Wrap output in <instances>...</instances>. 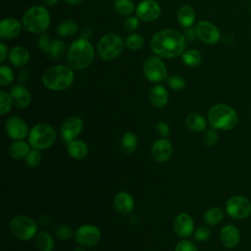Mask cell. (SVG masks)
<instances>
[{
    "label": "cell",
    "instance_id": "f1b7e54d",
    "mask_svg": "<svg viewBox=\"0 0 251 251\" xmlns=\"http://www.w3.org/2000/svg\"><path fill=\"white\" fill-rule=\"evenodd\" d=\"M137 144L138 138L133 132L127 131L123 134L121 138V147L126 154L133 153L137 148Z\"/></svg>",
    "mask_w": 251,
    "mask_h": 251
},
{
    "label": "cell",
    "instance_id": "74e56055",
    "mask_svg": "<svg viewBox=\"0 0 251 251\" xmlns=\"http://www.w3.org/2000/svg\"><path fill=\"white\" fill-rule=\"evenodd\" d=\"M42 156L38 149H31L25 157V163L29 168H36L41 162Z\"/></svg>",
    "mask_w": 251,
    "mask_h": 251
},
{
    "label": "cell",
    "instance_id": "816d5d0a",
    "mask_svg": "<svg viewBox=\"0 0 251 251\" xmlns=\"http://www.w3.org/2000/svg\"><path fill=\"white\" fill-rule=\"evenodd\" d=\"M59 0H44V4L46 6H49V7H52L54 5H56L58 3Z\"/></svg>",
    "mask_w": 251,
    "mask_h": 251
},
{
    "label": "cell",
    "instance_id": "e0dca14e",
    "mask_svg": "<svg viewBox=\"0 0 251 251\" xmlns=\"http://www.w3.org/2000/svg\"><path fill=\"white\" fill-rule=\"evenodd\" d=\"M174 229L180 237H187L194 231V222L187 213L178 214L174 221Z\"/></svg>",
    "mask_w": 251,
    "mask_h": 251
},
{
    "label": "cell",
    "instance_id": "f5cc1de1",
    "mask_svg": "<svg viewBox=\"0 0 251 251\" xmlns=\"http://www.w3.org/2000/svg\"><path fill=\"white\" fill-rule=\"evenodd\" d=\"M65 2H67L68 4H71V5H78L80 4L83 0H64Z\"/></svg>",
    "mask_w": 251,
    "mask_h": 251
},
{
    "label": "cell",
    "instance_id": "836d02e7",
    "mask_svg": "<svg viewBox=\"0 0 251 251\" xmlns=\"http://www.w3.org/2000/svg\"><path fill=\"white\" fill-rule=\"evenodd\" d=\"M125 43L129 50H139L144 45V38L138 33L131 32L126 36Z\"/></svg>",
    "mask_w": 251,
    "mask_h": 251
},
{
    "label": "cell",
    "instance_id": "ee69618b",
    "mask_svg": "<svg viewBox=\"0 0 251 251\" xmlns=\"http://www.w3.org/2000/svg\"><path fill=\"white\" fill-rule=\"evenodd\" d=\"M139 25V18L136 16H128L124 22V27L128 32H133Z\"/></svg>",
    "mask_w": 251,
    "mask_h": 251
},
{
    "label": "cell",
    "instance_id": "d6a6232c",
    "mask_svg": "<svg viewBox=\"0 0 251 251\" xmlns=\"http://www.w3.org/2000/svg\"><path fill=\"white\" fill-rule=\"evenodd\" d=\"M114 9L121 16H130L136 7L132 0H115Z\"/></svg>",
    "mask_w": 251,
    "mask_h": 251
},
{
    "label": "cell",
    "instance_id": "4dcf8cb0",
    "mask_svg": "<svg viewBox=\"0 0 251 251\" xmlns=\"http://www.w3.org/2000/svg\"><path fill=\"white\" fill-rule=\"evenodd\" d=\"M224 216H225V213L222 208L212 207V208H209L204 213V221L209 226H217L223 221Z\"/></svg>",
    "mask_w": 251,
    "mask_h": 251
},
{
    "label": "cell",
    "instance_id": "681fc988",
    "mask_svg": "<svg viewBox=\"0 0 251 251\" xmlns=\"http://www.w3.org/2000/svg\"><path fill=\"white\" fill-rule=\"evenodd\" d=\"M185 39H189V40H193V38L195 36H197L196 34V30L191 28V27H186V29L184 30V33H183Z\"/></svg>",
    "mask_w": 251,
    "mask_h": 251
},
{
    "label": "cell",
    "instance_id": "3957f363",
    "mask_svg": "<svg viewBox=\"0 0 251 251\" xmlns=\"http://www.w3.org/2000/svg\"><path fill=\"white\" fill-rule=\"evenodd\" d=\"M75 79V74L70 66L55 65L48 68L42 75L44 86L53 91L69 88Z\"/></svg>",
    "mask_w": 251,
    "mask_h": 251
},
{
    "label": "cell",
    "instance_id": "9a60e30c",
    "mask_svg": "<svg viewBox=\"0 0 251 251\" xmlns=\"http://www.w3.org/2000/svg\"><path fill=\"white\" fill-rule=\"evenodd\" d=\"M84 126L83 121L76 116L68 118L61 126V136L66 142H70L82 131Z\"/></svg>",
    "mask_w": 251,
    "mask_h": 251
},
{
    "label": "cell",
    "instance_id": "db71d44e",
    "mask_svg": "<svg viewBox=\"0 0 251 251\" xmlns=\"http://www.w3.org/2000/svg\"><path fill=\"white\" fill-rule=\"evenodd\" d=\"M74 251H86V250L83 248H75V249H74Z\"/></svg>",
    "mask_w": 251,
    "mask_h": 251
},
{
    "label": "cell",
    "instance_id": "4fadbf2b",
    "mask_svg": "<svg viewBox=\"0 0 251 251\" xmlns=\"http://www.w3.org/2000/svg\"><path fill=\"white\" fill-rule=\"evenodd\" d=\"M135 13L143 22H154L161 15V7L155 0H142L138 3Z\"/></svg>",
    "mask_w": 251,
    "mask_h": 251
},
{
    "label": "cell",
    "instance_id": "c3c4849f",
    "mask_svg": "<svg viewBox=\"0 0 251 251\" xmlns=\"http://www.w3.org/2000/svg\"><path fill=\"white\" fill-rule=\"evenodd\" d=\"M8 48L4 42L0 43V62L3 63L5 59L8 57Z\"/></svg>",
    "mask_w": 251,
    "mask_h": 251
},
{
    "label": "cell",
    "instance_id": "bcb514c9",
    "mask_svg": "<svg viewBox=\"0 0 251 251\" xmlns=\"http://www.w3.org/2000/svg\"><path fill=\"white\" fill-rule=\"evenodd\" d=\"M155 126H156L157 131H158V132L160 133V135L163 136L164 138H165V137H168V136L170 135V127H169V126H168L167 123L161 121V122H158V123L155 125Z\"/></svg>",
    "mask_w": 251,
    "mask_h": 251
},
{
    "label": "cell",
    "instance_id": "83f0119b",
    "mask_svg": "<svg viewBox=\"0 0 251 251\" xmlns=\"http://www.w3.org/2000/svg\"><path fill=\"white\" fill-rule=\"evenodd\" d=\"M35 245L38 251H52L54 248V240L51 234L42 230L36 234Z\"/></svg>",
    "mask_w": 251,
    "mask_h": 251
},
{
    "label": "cell",
    "instance_id": "7dc6e473",
    "mask_svg": "<svg viewBox=\"0 0 251 251\" xmlns=\"http://www.w3.org/2000/svg\"><path fill=\"white\" fill-rule=\"evenodd\" d=\"M29 78V73L26 69H22L20 70V72L18 73V79L20 82L24 83V82H26Z\"/></svg>",
    "mask_w": 251,
    "mask_h": 251
},
{
    "label": "cell",
    "instance_id": "5bb4252c",
    "mask_svg": "<svg viewBox=\"0 0 251 251\" xmlns=\"http://www.w3.org/2000/svg\"><path fill=\"white\" fill-rule=\"evenodd\" d=\"M5 129L7 134L16 140H23L28 135V127L25 122L17 116H12L7 119L5 124Z\"/></svg>",
    "mask_w": 251,
    "mask_h": 251
},
{
    "label": "cell",
    "instance_id": "30bf717a",
    "mask_svg": "<svg viewBox=\"0 0 251 251\" xmlns=\"http://www.w3.org/2000/svg\"><path fill=\"white\" fill-rule=\"evenodd\" d=\"M226 214L235 220H243L251 215V202L241 195L229 197L225 205Z\"/></svg>",
    "mask_w": 251,
    "mask_h": 251
},
{
    "label": "cell",
    "instance_id": "d4e9b609",
    "mask_svg": "<svg viewBox=\"0 0 251 251\" xmlns=\"http://www.w3.org/2000/svg\"><path fill=\"white\" fill-rule=\"evenodd\" d=\"M67 150L69 155L76 160H82L88 154V147L86 143L79 139H74L68 142Z\"/></svg>",
    "mask_w": 251,
    "mask_h": 251
},
{
    "label": "cell",
    "instance_id": "277c9868",
    "mask_svg": "<svg viewBox=\"0 0 251 251\" xmlns=\"http://www.w3.org/2000/svg\"><path fill=\"white\" fill-rule=\"evenodd\" d=\"M208 122L212 127L222 130L234 128L238 123L236 111L229 105L220 103L210 108L208 112Z\"/></svg>",
    "mask_w": 251,
    "mask_h": 251
},
{
    "label": "cell",
    "instance_id": "484cf974",
    "mask_svg": "<svg viewBox=\"0 0 251 251\" xmlns=\"http://www.w3.org/2000/svg\"><path fill=\"white\" fill-rule=\"evenodd\" d=\"M185 126L194 132H202L206 128L207 123L204 117L198 113H190L185 118Z\"/></svg>",
    "mask_w": 251,
    "mask_h": 251
},
{
    "label": "cell",
    "instance_id": "cb8c5ba5",
    "mask_svg": "<svg viewBox=\"0 0 251 251\" xmlns=\"http://www.w3.org/2000/svg\"><path fill=\"white\" fill-rule=\"evenodd\" d=\"M176 18H177L178 24L184 28H186V27H191L192 25L195 23L196 14L194 9L191 6L182 5L177 10Z\"/></svg>",
    "mask_w": 251,
    "mask_h": 251
},
{
    "label": "cell",
    "instance_id": "b9f144b4",
    "mask_svg": "<svg viewBox=\"0 0 251 251\" xmlns=\"http://www.w3.org/2000/svg\"><path fill=\"white\" fill-rule=\"evenodd\" d=\"M218 137H219V134H218L217 128L211 127V128L206 130V132L204 134L203 140H204V143H205L206 146L212 147V146H214L217 143Z\"/></svg>",
    "mask_w": 251,
    "mask_h": 251
},
{
    "label": "cell",
    "instance_id": "60d3db41",
    "mask_svg": "<svg viewBox=\"0 0 251 251\" xmlns=\"http://www.w3.org/2000/svg\"><path fill=\"white\" fill-rule=\"evenodd\" d=\"M54 233L58 239L68 240L73 234V229L67 225H60L54 229Z\"/></svg>",
    "mask_w": 251,
    "mask_h": 251
},
{
    "label": "cell",
    "instance_id": "d6986e66",
    "mask_svg": "<svg viewBox=\"0 0 251 251\" xmlns=\"http://www.w3.org/2000/svg\"><path fill=\"white\" fill-rule=\"evenodd\" d=\"M23 27V24L17 19L6 18L0 23V37L3 40H9L17 37Z\"/></svg>",
    "mask_w": 251,
    "mask_h": 251
},
{
    "label": "cell",
    "instance_id": "f35d334b",
    "mask_svg": "<svg viewBox=\"0 0 251 251\" xmlns=\"http://www.w3.org/2000/svg\"><path fill=\"white\" fill-rule=\"evenodd\" d=\"M65 52V44L60 39H54L52 47L50 49V57L53 59H60L63 57Z\"/></svg>",
    "mask_w": 251,
    "mask_h": 251
},
{
    "label": "cell",
    "instance_id": "1f68e13d",
    "mask_svg": "<svg viewBox=\"0 0 251 251\" xmlns=\"http://www.w3.org/2000/svg\"><path fill=\"white\" fill-rule=\"evenodd\" d=\"M57 32L61 37L74 36L77 32V25L73 20H64L58 25Z\"/></svg>",
    "mask_w": 251,
    "mask_h": 251
},
{
    "label": "cell",
    "instance_id": "ffe728a7",
    "mask_svg": "<svg viewBox=\"0 0 251 251\" xmlns=\"http://www.w3.org/2000/svg\"><path fill=\"white\" fill-rule=\"evenodd\" d=\"M220 240L226 248L232 249L236 247L240 241V232L235 226L226 225L221 228Z\"/></svg>",
    "mask_w": 251,
    "mask_h": 251
},
{
    "label": "cell",
    "instance_id": "ac0fdd59",
    "mask_svg": "<svg viewBox=\"0 0 251 251\" xmlns=\"http://www.w3.org/2000/svg\"><path fill=\"white\" fill-rule=\"evenodd\" d=\"M13 104L21 109L28 107L31 103V94L27 88L22 84H16L11 87L9 92Z\"/></svg>",
    "mask_w": 251,
    "mask_h": 251
},
{
    "label": "cell",
    "instance_id": "f546056e",
    "mask_svg": "<svg viewBox=\"0 0 251 251\" xmlns=\"http://www.w3.org/2000/svg\"><path fill=\"white\" fill-rule=\"evenodd\" d=\"M181 60L184 65L191 68H195L202 63L203 57L198 50L187 49V50H184L183 53L181 54Z\"/></svg>",
    "mask_w": 251,
    "mask_h": 251
},
{
    "label": "cell",
    "instance_id": "ab89813d",
    "mask_svg": "<svg viewBox=\"0 0 251 251\" xmlns=\"http://www.w3.org/2000/svg\"><path fill=\"white\" fill-rule=\"evenodd\" d=\"M167 81H168V85L174 90H181L185 87V84H186L184 78L177 75L169 76Z\"/></svg>",
    "mask_w": 251,
    "mask_h": 251
},
{
    "label": "cell",
    "instance_id": "7bdbcfd3",
    "mask_svg": "<svg viewBox=\"0 0 251 251\" xmlns=\"http://www.w3.org/2000/svg\"><path fill=\"white\" fill-rule=\"evenodd\" d=\"M211 235V230L209 227L207 226H198L195 231H194V234H193V237H194V240L195 241H206Z\"/></svg>",
    "mask_w": 251,
    "mask_h": 251
},
{
    "label": "cell",
    "instance_id": "7402d4cb",
    "mask_svg": "<svg viewBox=\"0 0 251 251\" xmlns=\"http://www.w3.org/2000/svg\"><path fill=\"white\" fill-rule=\"evenodd\" d=\"M10 63L15 67H24L27 65L30 60L28 50L24 46H15L9 52Z\"/></svg>",
    "mask_w": 251,
    "mask_h": 251
},
{
    "label": "cell",
    "instance_id": "7c38bea8",
    "mask_svg": "<svg viewBox=\"0 0 251 251\" xmlns=\"http://www.w3.org/2000/svg\"><path fill=\"white\" fill-rule=\"evenodd\" d=\"M197 37L206 44H215L221 39V31L209 21H200L195 27Z\"/></svg>",
    "mask_w": 251,
    "mask_h": 251
},
{
    "label": "cell",
    "instance_id": "f6af8a7d",
    "mask_svg": "<svg viewBox=\"0 0 251 251\" xmlns=\"http://www.w3.org/2000/svg\"><path fill=\"white\" fill-rule=\"evenodd\" d=\"M175 251H198V250L193 242L189 240H181L176 245Z\"/></svg>",
    "mask_w": 251,
    "mask_h": 251
},
{
    "label": "cell",
    "instance_id": "11a10c76",
    "mask_svg": "<svg viewBox=\"0 0 251 251\" xmlns=\"http://www.w3.org/2000/svg\"><path fill=\"white\" fill-rule=\"evenodd\" d=\"M250 12H251V5H250Z\"/></svg>",
    "mask_w": 251,
    "mask_h": 251
},
{
    "label": "cell",
    "instance_id": "6da1fadb",
    "mask_svg": "<svg viewBox=\"0 0 251 251\" xmlns=\"http://www.w3.org/2000/svg\"><path fill=\"white\" fill-rule=\"evenodd\" d=\"M150 46L153 53L161 58H176L181 56L185 49V37L177 29H162L153 34Z\"/></svg>",
    "mask_w": 251,
    "mask_h": 251
},
{
    "label": "cell",
    "instance_id": "44dd1931",
    "mask_svg": "<svg viewBox=\"0 0 251 251\" xmlns=\"http://www.w3.org/2000/svg\"><path fill=\"white\" fill-rule=\"evenodd\" d=\"M114 207L121 214H129L134 207L133 197L126 191H121L114 198Z\"/></svg>",
    "mask_w": 251,
    "mask_h": 251
},
{
    "label": "cell",
    "instance_id": "5b68a950",
    "mask_svg": "<svg viewBox=\"0 0 251 251\" xmlns=\"http://www.w3.org/2000/svg\"><path fill=\"white\" fill-rule=\"evenodd\" d=\"M51 17L48 10L39 5L28 8L23 16V27L30 33H44L50 25Z\"/></svg>",
    "mask_w": 251,
    "mask_h": 251
},
{
    "label": "cell",
    "instance_id": "d590c367",
    "mask_svg": "<svg viewBox=\"0 0 251 251\" xmlns=\"http://www.w3.org/2000/svg\"><path fill=\"white\" fill-rule=\"evenodd\" d=\"M13 101L10 94L4 90L0 91V114L5 115L12 109Z\"/></svg>",
    "mask_w": 251,
    "mask_h": 251
},
{
    "label": "cell",
    "instance_id": "ba28073f",
    "mask_svg": "<svg viewBox=\"0 0 251 251\" xmlns=\"http://www.w3.org/2000/svg\"><path fill=\"white\" fill-rule=\"evenodd\" d=\"M10 229L14 236L23 241L31 239L37 232L36 223L26 216H16L10 222Z\"/></svg>",
    "mask_w": 251,
    "mask_h": 251
},
{
    "label": "cell",
    "instance_id": "8d00e7d4",
    "mask_svg": "<svg viewBox=\"0 0 251 251\" xmlns=\"http://www.w3.org/2000/svg\"><path fill=\"white\" fill-rule=\"evenodd\" d=\"M53 41H54V39L51 38L50 35H48L46 33H42L37 40V46L42 53L49 54L50 49L53 44Z\"/></svg>",
    "mask_w": 251,
    "mask_h": 251
},
{
    "label": "cell",
    "instance_id": "f907efd6",
    "mask_svg": "<svg viewBox=\"0 0 251 251\" xmlns=\"http://www.w3.org/2000/svg\"><path fill=\"white\" fill-rule=\"evenodd\" d=\"M92 28L89 26V25H86L82 28L80 34H81V37L82 38H85V39H89L91 36H92Z\"/></svg>",
    "mask_w": 251,
    "mask_h": 251
},
{
    "label": "cell",
    "instance_id": "4316f807",
    "mask_svg": "<svg viewBox=\"0 0 251 251\" xmlns=\"http://www.w3.org/2000/svg\"><path fill=\"white\" fill-rule=\"evenodd\" d=\"M29 145H30L29 143H26L24 140H16L10 145L9 153L13 159H16V160L24 159L26 157V155L30 151Z\"/></svg>",
    "mask_w": 251,
    "mask_h": 251
},
{
    "label": "cell",
    "instance_id": "8fae6325",
    "mask_svg": "<svg viewBox=\"0 0 251 251\" xmlns=\"http://www.w3.org/2000/svg\"><path fill=\"white\" fill-rule=\"evenodd\" d=\"M101 238L99 228L93 225H82L75 231V241L83 247H91L96 245Z\"/></svg>",
    "mask_w": 251,
    "mask_h": 251
},
{
    "label": "cell",
    "instance_id": "e575fe53",
    "mask_svg": "<svg viewBox=\"0 0 251 251\" xmlns=\"http://www.w3.org/2000/svg\"><path fill=\"white\" fill-rule=\"evenodd\" d=\"M14 80V72L8 66L2 65L0 67V84L2 86L10 85Z\"/></svg>",
    "mask_w": 251,
    "mask_h": 251
},
{
    "label": "cell",
    "instance_id": "52a82bcc",
    "mask_svg": "<svg viewBox=\"0 0 251 251\" xmlns=\"http://www.w3.org/2000/svg\"><path fill=\"white\" fill-rule=\"evenodd\" d=\"M56 140L54 128L47 124H37L28 132V143L32 148L42 150L53 145Z\"/></svg>",
    "mask_w": 251,
    "mask_h": 251
},
{
    "label": "cell",
    "instance_id": "603a6c76",
    "mask_svg": "<svg viewBox=\"0 0 251 251\" xmlns=\"http://www.w3.org/2000/svg\"><path fill=\"white\" fill-rule=\"evenodd\" d=\"M149 100L156 108H163L167 105L169 100V93L167 89L160 84L154 85L149 90Z\"/></svg>",
    "mask_w": 251,
    "mask_h": 251
},
{
    "label": "cell",
    "instance_id": "9c48e42d",
    "mask_svg": "<svg viewBox=\"0 0 251 251\" xmlns=\"http://www.w3.org/2000/svg\"><path fill=\"white\" fill-rule=\"evenodd\" d=\"M145 77L151 82H161L168 77V71L161 57L157 55L149 56L143 65Z\"/></svg>",
    "mask_w": 251,
    "mask_h": 251
},
{
    "label": "cell",
    "instance_id": "8992f818",
    "mask_svg": "<svg viewBox=\"0 0 251 251\" xmlns=\"http://www.w3.org/2000/svg\"><path fill=\"white\" fill-rule=\"evenodd\" d=\"M124 39L116 33H107L97 44V54L102 60L110 61L117 58L125 48Z\"/></svg>",
    "mask_w": 251,
    "mask_h": 251
},
{
    "label": "cell",
    "instance_id": "7a4b0ae2",
    "mask_svg": "<svg viewBox=\"0 0 251 251\" xmlns=\"http://www.w3.org/2000/svg\"><path fill=\"white\" fill-rule=\"evenodd\" d=\"M94 60V48L90 41L85 38L74 40L67 52L68 65L74 70H84Z\"/></svg>",
    "mask_w": 251,
    "mask_h": 251
},
{
    "label": "cell",
    "instance_id": "2e32d148",
    "mask_svg": "<svg viewBox=\"0 0 251 251\" xmlns=\"http://www.w3.org/2000/svg\"><path fill=\"white\" fill-rule=\"evenodd\" d=\"M152 157L159 163H165L173 155L172 143L166 138H160L153 142L151 147Z\"/></svg>",
    "mask_w": 251,
    "mask_h": 251
}]
</instances>
